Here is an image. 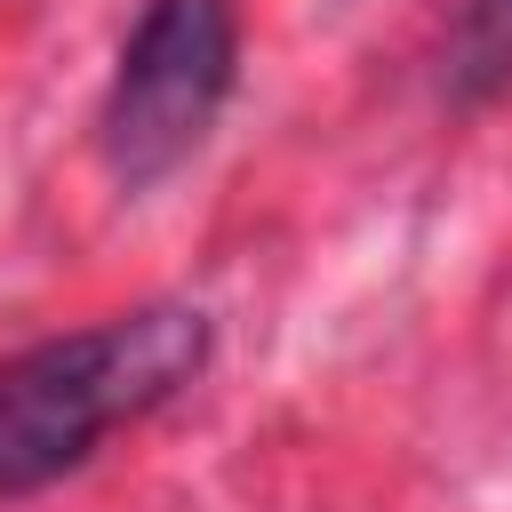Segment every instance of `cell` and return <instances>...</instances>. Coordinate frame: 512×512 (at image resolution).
Returning a JSON list of instances; mask_svg holds the SVG:
<instances>
[{
    "instance_id": "6da1fadb",
    "label": "cell",
    "mask_w": 512,
    "mask_h": 512,
    "mask_svg": "<svg viewBox=\"0 0 512 512\" xmlns=\"http://www.w3.org/2000/svg\"><path fill=\"white\" fill-rule=\"evenodd\" d=\"M216 320L200 304H128L0 360V496H40L112 432H136L208 376Z\"/></svg>"
},
{
    "instance_id": "7a4b0ae2",
    "label": "cell",
    "mask_w": 512,
    "mask_h": 512,
    "mask_svg": "<svg viewBox=\"0 0 512 512\" xmlns=\"http://www.w3.org/2000/svg\"><path fill=\"white\" fill-rule=\"evenodd\" d=\"M240 88V8L232 0H144L128 24L104 104H96V152L120 192L168 184L224 120Z\"/></svg>"
},
{
    "instance_id": "3957f363",
    "label": "cell",
    "mask_w": 512,
    "mask_h": 512,
    "mask_svg": "<svg viewBox=\"0 0 512 512\" xmlns=\"http://www.w3.org/2000/svg\"><path fill=\"white\" fill-rule=\"evenodd\" d=\"M512 88V0H464L440 40V104L480 112Z\"/></svg>"
}]
</instances>
